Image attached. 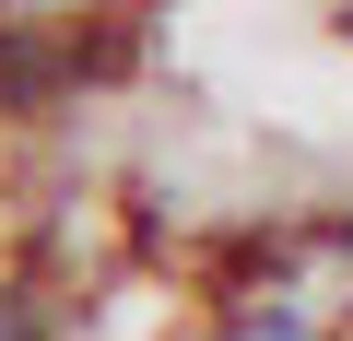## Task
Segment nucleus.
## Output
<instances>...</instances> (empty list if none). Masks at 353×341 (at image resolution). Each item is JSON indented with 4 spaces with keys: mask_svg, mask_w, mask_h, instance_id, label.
Returning <instances> with one entry per match:
<instances>
[{
    "mask_svg": "<svg viewBox=\"0 0 353 341\" xmlns=\"http://www.w3.org/2000/svg\"><path fill=\"white\" fill-rule=\"evenodd\" d=\"M341 48H353V0H341Z\"/></svg>",
    "mask_w": 353,
    "mask_h": 341,
    "instance_id": "4",
    "label": "nucleus"
},
{
    "mask_svg": "<svg viewBox=\"0 0 353 341\" xmlns=\"http://www.w3.org/2000/svg\"><path fill=\"white\" fill-rule=\"evenodd\" d=\"M0 341H48V306H36L24 282H0Z\"/></svg>",
    "mask_w": 353,
    "mask_h": 341,
    "instance_id": "3",
    "label": "nucleus"
},
{
    "mask_svg": "<svg viewBox=\"0 0 353 341\" xmlns=\"http://www.w3.org/2000/svg\"><path fill=\"white\" fill-rule=\"evenodd\" d=\"M71 36L59 24H0V106H48V94H71Z\"/></svg>",
    "mask_w": 353,
    "mask_h": 341,
    "instance_id": "1",
    "label": "nucleus"
},
{
    "mask_svg": "<svg viewBox=\"0 0 353 341\" xmlns=\"http://www.w3.org/2000/svg\"><path fill=\"white\" fill-rule=\"evenodd\" d=\"M224 341H330V329H318L306 306H236V318H224Z\"/></svg>",
    "mask_w": 353,
    "mask_h": 341,
    "instance_id": "2",
    "label": "nucleus"
}]
</instances>
